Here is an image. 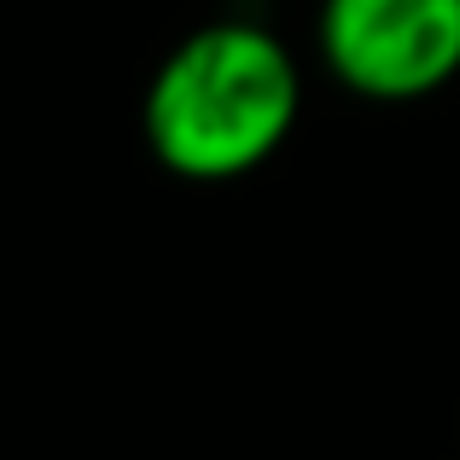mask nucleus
Segmentation results:
<instances>
[{
    "label": "nucleus",
    "mask_w": 460,
    "mask_h": 460,
    "mask_svg": "<svg viewBox=\"0 0 460 460\" xmlns=\"http://www.w3.org/2000/svg\"><path fill=\"white\" fill-rule=\"evenodd\" d=\"M304 82L286 41L222 18L181 35L146 88V146L181 181H239L286 146Z\"/></svg>",
    "instance_id": "f257e3e1"
},
{
    "label": "nucleus",
    "mask_w": 460,
    "mask_h": 460,
    "mask_svg": "<svg viewBox=\"0 0 460 460\" xmlns=\"http://www.w3.org/2000/svg\"><path fill=\"white\" fill-rule=\"evenodd\" d=\"M314 41L349 93L408 105L460 76V0H321Z\"/></svg>",
    "instance_id": "f03ea898"
}]
</instances>
